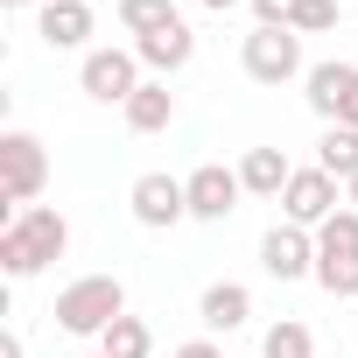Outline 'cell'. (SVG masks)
<instances>
[{"mask_svg":"<svg viewBox=\"0 0 358 358\" xmlns=\"http://www.w3.org/2000/svg\"><path fill=\"white\" fill-rule=\"evenodd\" d=\"M344 204H351V211H358V176H351V183H344Z\"/></svg>","mask_w":358,"mask_h":358,"instance_id":"obj_26","label":"cell"},{"mask_svg":"<svg viewBox=\"0 0 358 358\" xmlns=\"http://www.w3.org/2000/svg\"><path fill=\"white\" fill-rule=\"evenodd\" d=\"M0 358H29V351H22V337H15V330H8V337H0Z\"/></svg>","mask_w":358,"mask_h":358,"instance_id":"obj_24","label":"cell"},{"mask_svg":"<svg viewBox=\"0 0 358 358\" xmlns=\"http://www.w3.org/2000/svg\"><path fill=\"white\" fill-rule=\"evenodd\" d=\"M134 57L155 71V78H176L190 57H197V36H190V22H169V29H155V36H141L134 43Z\"/></svg>","mask_w":358,"mask_h":358,"instance_id":"obj_12","label":"cell"},{"mask_svg":"<svg viewBox=\"0 0 358 358\" xmlns=\"http://www.w3.org/2000/svg\"><path fill=\"white\" fill-rule=\"evenodd\" d=\"M197 316H204V330H239V323L253 316V295H246L239 281H211L204 302H197Z\"/></svg>","mask_w":358,"mask_h":358,"instance_id":"obj_16","label":"cell"},{"mask_svg":"<svg viewBox=\"0 0 358 358\" xmlns=\"http://www.w3.org/2000/svg\"><path fill=\"white\" fill-rule=\"evenodd\" d=\"M64 246H71V225H64V211H50V204H29L22 218H8V232H0V267H8L15 281H29V274H43L50 260H64Z\"/></svg>","mask_w":358,"mask_h":358,"instance_id":"obj_1","label":"cell"},{"mask_svg":"<svg viewBox=\"0 0 358 358\" xmlns=\"http://www.w3.org/2000/svg\"><path fill=\"white\" fill-rule=\"evenodd\" d=\"M50 183V155L36 134H0V197H8V211L22 218Z\"/></svg>","mask_w":358,"mask_h":358,"instance_id":"obj_4","label":"cell"},{"mask_svg":"<svg viewBox=\"0 0 358 358\" xmlns=\"http://www.w3.org/2000/svg\"><path fill=\"white\" fill-rule=\"evenodd\" d=\"M288 155L281 148H246V162H239V183H246V197H281L288 190Z\"/></svg>","mask_w":358,"mask_h":358,"instance_id":"obj_14","label":"cell"},{"mask_svg":"<svg viewBox=\"0 0 358 358\" xmlns=\"http://www.w3.org/2000/svg\"><path fill=\"white\" fill-rule=\"evenodd\" d=\"M176 358H225V351H218L211 337H190V344H183V351H176Z\"/></svg>","mask_w":358,"mask_h":358,"instance_id":"obj_23","label":"cell"},{"mask_svg":"<svg viewBox=\"0 0 358 358\" xmlns=\"http://www.w3.org/2000/svg\"><path fill=\"white\" fill-rule=\"evenodd\" d=\"M288 29H295V36H323V29H337V0H295Z\"/></svg>","mask_w":358,"mask_h":358,"instance_id":"obj_21","label":"cell"},{"mask_svg":"<svg viewBox=\"0 0 358 358\" xmlns=\"http://www.w3.org/2000/svg\"><path fill=\"white\" fill-rule=\"evenodd\" d=\"M302 85H309L302 99H309V113H316L323 127H337V120L358 106V64H337V57H330V64H309Z\"/></svg>","mask_w":358,"mask_h":358,"instance_id":"obj_10","label":"cell"},{"mask_svg":"<svg viewBox=\"0 0 358 358\" xmlns=\"http://www.w3.org/2000/svg\"><path fill=\"white\" fill-rule=\"evenodd\" d=\"M36 36H43L50 50H85V36H92V8H85V0H43Z\"/></svg>","mask_w":358,"mask_h":358,"instance_id":"obj_13","label":"cell"},{"mask_svg":"<svg viewBox=\"0 0 358 358\" xmlns=\"http://www.w3.org/2000/svg\"><path fill=\"white\" fill-rule=\"evenodd\" d=\"M239 64H246V78H253V85L309 78V71H302V36H295V29H260V22H253V36L239 43Z\"/></svg>","mask_w":358,"mask_h":358,"instance_id":"obj_5","label":"cell"},{"mask_svg":"<svg viewBox=\"0 0 358 358\" xmlns=\"http://www.w3.org/2000/svg\"><path fill=\"white\" fill-rule=\"evenodd\" d=\"M316 169H330L337 183H351V176H358V127H323V141H316Z\"/></svg>","mask_w":358,"mask_h":358,"instance_id":"obj_17","label":"cell"},{"mask_svg":"<svg viewBox=\"0 0 358 358\" xmlns=\"http://www.w3.org/2000/svg\"><path fill=\"white\" fill-rule=\"evenodd\" d=\"M127 204H134V218H141L148 232H169V225H183V218H190V190L176 183V176H162V169L134 176V190H127Z\"/></svg>","mask_w":358,"mask_h":358,"instance_id":"obj_8","label":"cell"},{"mask_svg":"<svg viewBox=\"0 0 358 358\" xmlns=\"http://www.w3.org/2000/svg\"><path fill=\"white\" fill-rule=\"evenodd\" d=\"M281 211H288V225L316 232L323 218H337V211H344L337 176H330V169H295V176H288V190H281Z\"/></svg>","mask_w":358,"mask_h":358,"instance_id":"obj_7","label":"cell"},{"mask_svg":"<svg viewBox=\"0 0 358 358\" xmlns=\"http://www.w3.org/2000/svg\"><path fill=\"white\" fill-rule=\"evenodd\" d=\"M78 85H85V99H99V106H127L148 78H141V57H134V50H85Z\"/></svg>","mask_w":358,"mask_h":358,"instance_id":"obj_6","label":"cell"},{"mask_svg":"<svg viewBox=\"0 0 358 358\" xmlns=\"http://www.w3.org/2000/svg\"><path fill=\"white\" fill-rule=\"evenodd\" d=\"M337 127H358V106H351V113H344V120H337Z\"/></svg>","mask_w":358,"mask_h":358,"instance_id":"obj_27","label":"cell"},{"mask_svg":"<svg viewBox=\"0 0 358 358\" xmlns=\"http://www.w3.org/2000/svg\"><path fill=\"white\" fill-rule=\"evenodd\" d=\"M155 351V330L141 323V316H120L106 337H99V358H148Z\"/></svg>","mask_w":358,"mask_h":358,"instance_id":"obj_18","label":"cell"},{"mask_svg":"<svg viewBox=\"0 0 358 358\" xmlns=\"http://www.w3.org/2000/svg\"><path fill=\"white\" fill-rule=\"evenodd\" d=\"M288 15H295V0H253V22L260 29H288Z\"/></svg>","mask_w":358,"mask_h":358,"instance_id":"obj_22","label":"cell"},{"mask_svg":"<svg viewBox=\"0 0 358 358\" xmlns=\"http://www.w3.org/2000/svg\"><path fill=\"white\" fill-rule=\"evenodd\" d=\"M316 281H323V295H337V302L358 295V211H351V204L316 225Z\"/></svg>","mask_w":358,"mask_h":358,"instance_id":"obj_3","label":"cell"},{"mask_svg":"<svg viewBox=\"0 0 358 358\" xmlns=\"http://www.w3.org/2000/svg\"><path fill=\"white\" fill-rule=\"evenodd\" d=\"M183 190H190V218H204V225H225V218L239 211V197H246L239 169H225V162L190 169V176H183Z\"/></svg>","mask_w":358,"mask_h":358,"instance_id":"obj_9","label":"cell"},{"mask_svg":"<svg viewBox=\"0 0 358 358\" xmlns=\"http://www.w3.org/2000/svg\"><path fill=\"white\" fill-rule=\"evenodd\" d=\"M120 113H127V127H134V134H162V127L176 120V92H169L162 78H148V85H141Z\"/></svg>","mask_w":358,"mask_h":358,"instance_id":"obj_15","label":"cell"},{"mask_svg":"<svg viewBox=\"0 0 358 358\" xmlns=\"http://www.w3.org/2000/svg\"><path fill=\"white\" fill-rule=\"evenodd\" d=\"M260 358H316V337H309L302 323H274V330L260 337Z\"/></svg>","mask_w":358,"mask_h":358,"instance_id":"obj_20","label":"cell"},{"mask_svg":"<svg viewBox=\"0 0 358 358\" xmlns=\"http://www.w3.org/2000/svg\"><path fill=\"white\" fill-rule=\"evenodd\" d=\"M57 330L64 337H106L120 316H127V288L113 281V274H85V281H71L64 295H57Z\"/></svg>","mask_w":358,"mask_h":358,"instance_id":"obj_2","label":"cell"},{"mask_svg":"<svg viewBox=\"0 0 358 358\" xmlns=\"http://www.w3.org/2000/svg\"><path fill=\"white\" fill-rule=\"evenodd\" d=\"M260 267L274 274V281H302V274H316V232H302V225H274L267 239H260Z\"/></svg>","mask_w":358,"mask_h":358,"instance_id":"obj_11","label":"cell"},{"mask_svg":"<svg viewBox=\"0 0 358 358\" xmlns=\"http://www.w3.org/2000/svg\"><path fill=\"white\" fill-rule=\"evenodd\" d=\"M197 8H211V15H225V8H239V0H197Z\"/></svg>","mask_w":358,"mask_h":358,"instance_id":"obj_25","label":"cell"},{"mask_svg":"<svg viewBox=\"0 0 358 358\" xmlns=\"http://www.w3.org/2000/svg\"><path fill=\"white\" fill-rule=\"evenodd\" d=\"M0 8H36V0H0Z\"/></svg>","mask_w":358,"mask_h":358,"instance_id":"obj_28","label":"cell"},{"mask_svg":"<svg viewBox=\"0 0 358 358\" xmlns=\"http://www.w3.org/2000/svg\"><path fill=\"white\" fill-rule=\"evenodd\" d=\"M169 22H183L176 15V0H120V29L141 43V36H155V29H169Z\"/></svg>","mask_w":358,"mask_h":358,"instance_id":"obj_19","label":"cell"}]
</instances>
